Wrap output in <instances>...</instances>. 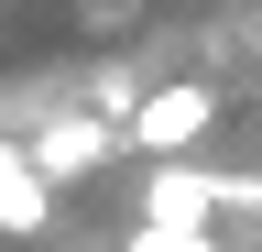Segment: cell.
I'll list each match as a JSON object with an SVG mask.
<instances>
[{"instance_id":"cell-1","label":"cell","mask_w":262,"mask_h":252,"mask_svg":"<svg viewBox=\"0 0 262 252\" xmlns=\"http://www.w3.org/2000/svg\"><path fill=\"white\" fill-rule=\"evenodd\" d=\"M153 219H262V176H208L196 153H153V186H142Z\"/></svg>"},{"instance_id":"cell-2","label":"cell","mask_w":262,"mask_h":252,"mask_svg":"<svg viewBox=\"0 0 262 252\" xmlns=\"http://www.w3.org/2000/svg\"><path fill=\"white\" fill-rule=\"evenodd\" d=\"M208 132H219V88L208 77H164V88L131 99V153H196Z\"/></svg>"},{"instance_id":"cell-3","label":"cell","mask_w":262,"mask_h":252,"mask_svg":"<svg viewBox=\"0 0 262 252\" xmlns=\"http://www.w3.org/2000/svg\"><path fill=\"white\" fill-rule=\"evenodd\" d=\"M110 153H131V121H120V110H98V99L33 132V165H44L55 186H77V176H98V165H110Z\"/></svg>"},{"instance_id":"cell-4","label":"cell","mask_w":262,"mask_h":252,"mask_svg":"<svg viewBox=\"0 0 262 252\" xmlns=\"http://www.w3.org/2000/svg\"><path fill=\"white\" fill-rule=\"evenodd\" d=\"M55 230V176L33 165V143H0V241H44Z\"/></svg>"},{"instance_id":"cell-5","label":"cell","mask_w":262,"mask_h":252,"mask_svg":"<svg viewBox=\"0 0 262 252\" xmlns=\"http://www.w3.org/2000/svg\"><path fill=\"white\" fill-rule=\"evenodd\" d=\"M120 252H229V241L208 230V219H153V208H142V219L120 230Z\"/></svg>"},{"instance_id":"cell-6","label":"cell","mask_w":262,"mask_h":252,"mask_svg":"<svg viewBox=\"0 0 262 252\" xmlns=\"http://www.w3.org/2000/svg\"><path fill=\"white\" fill-rule=\"evenodd\" d=\"M251 252H262V241H251Z\"/></svg>"}]
</instances>
